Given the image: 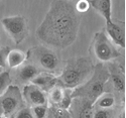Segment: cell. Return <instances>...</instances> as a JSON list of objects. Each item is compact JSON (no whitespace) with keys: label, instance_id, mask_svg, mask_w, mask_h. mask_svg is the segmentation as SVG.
<instances>
[{"label":"cell","instance_id":"obj_11","mask_svg":"<svg viewBox=\"0 0 126 118\" xmlns=\"http://www.w3.org/2000/svg\"><path fill=\"white\" fill-rule=\"evenodd\" d=\"M109 78L111 79L114 90L119 95L125 94V77L124 71L121 67H117L115 65L109 66Z\"/></svg>","mask_w":126,"mask_h":118},{"label":"cell","instance_id":"obj_6","mask_svg":"<svg viewBox=\"0 0 126 118\" xmlns=\"http://www.w3.org/2000/svg\"><path fill=\"white\" fill-rule=\"evenodd\" d=\"M24 101L22 94L17 86L10 85L7 90L0 96V111L5 117H11L23 108Z\"/></svg>","mask_w":126,"mask_h":118},{"label":"cell","instance_id":"obj_24","mask_svg":"<svg viewBox=\"0 0 126 118\" xmlns=\"http://www.w3.org/2000/svg\"><path fill=\"white\" fill-rule=\"evenodd\" d=\"M15 118H34V116H33L32 111L29 108L23 107V108H21L15 114Z\"/></svg>","mask_w":126,"mask_h":118},{"label":"cell","instance_id":"obj_10","mask_svg":"<svg viewBox=\"0 0 126 118\" xmlns=\"http://www.w3.org/2000/svg\"><path fill=\"white\" fill-rule=\"evenodd\" d=\"M23 97L24 99L32 104L33 106L36 105H47V95L46 93L39 89L37 86L33 84L26 85L23 88Z\"/></svg>","mask_w":126,"mask_h":118},{"label":"cell","instance_id":"obj_3","mask_svg":"<svg viewBox=\"0 0 126 118\" xmlns=\"http://www.w3.org/2000/svg\"><path fill=\"white\" fill-rule=\"evenodd\" d=\"M109 79V71L102 63L97 64L94 67V71L91 77L81 85L80 87L76 88L71 93L72 98L74 97H82L89 100L93 104L98 100L101 95H103L105 90V85Z\"/></svg>","mask_w":126,"mask_h":118},{"label":"cell","instance_id":"obj_7","mask_svg":"<svg viewBox=\"0 0 126 118\" xmlns=\"http://www.w3.org/2000/svg\"><path fill=\"white\" fill-rule=\"evenodd\" d=\"M1 24L16 45L21 44L28 35L27 20L21 15L4 17L1 19Z\"/></svg>","mask_w":126,"mask_h":118},{"label":"cell","instance_id":"obj_4","mask_svg":"<svg viewBox=\"0 0 126 118\" xmlns=\"http://www.w3.org/2000/svg\"><path fill=\"white\" fill-rule=\"evenodd\" d=\"M91 48L94 56L102 63L110 62L120 57V52L115 48V45L109 39L105 31H99L95 34Z\"/></svg>","mask_w":126,"mask_h":118},{"label":"cell","instance_id":"obj_15","mask_svg":"<svg viewBox=\"0 0 126 118\" xmlns=\"http://www.w3.org/2000/svg\"><path fill=\"white\" fill-rule=\"evenodd\" d=\"M39 73V69L32 64H27V65L20 68L18 71V78L21 82H31Z\"/></svg>","mask_w":126,"mask_h":118},{"label":"cell","instance_id":"obj_9","mask_svg":"<svg viewBox=\"0 0 126 118\" xmlns=\"http://www.w3.org/2000/svg\"><path fill=\"white\" fill-rule=\"evenodd\" d=\"M106 33L109 39L120 48L125 49V26L120 20H111L106 23Z\"/></svg>","mask_w":126,"mask_h":118},{"label":"cell","instance_id":"obj_19","mask_svg":"<svg viewBox=\"0 0 126 118\" xmlns=\"http://www.w3.org/2000/svg\"><path fill=\"white\" fill-rule=\"evenodd\" d=\"M11 84V77L8 72L0 73V96H1Z\"/></svg>","mask_w":126,"mask_h":118},{"label":"cell","instance_id":"obj_16","mask_svg":"<svg viewBox=\"0 0 126 118\" xmlns=\"http://www.w3.org/2000/svg\"><path fill=\"white\" fill-rule=\"evenodd\" d=\"M115 104V97L111 94L101 95L95 104L99 109H112V107Z\"/></svg>","mask_w":126,"mask_h":118},{"label":"cell","instance_id":"obj_18","mask_svg":"<svg viewBox=\"0 0 126 118\" xmlns=\"http://www.w3.org/2000/svg\"><path fill=\"white\" fill-rule=\"evenodd\" d=\"M48 111V118H72L69 110L59 108L55 105H51Z\"/></svg>","mask_w":126,"mask_h":118},{"label":"cell","instance_id":"obj_20","mask_svg":"<svg viewBox=\"0 0 126 118\" xmlns=\"http://www.w3.org/2000/svg\"><path fill=\"white\" fill-rule=\"evenodd\" d=\"M74 6H75L76 11L79 14H83V13L87 12L91 7L89 0H78V1H76V3L74 4Z\"/></svg>","mask_w":126,"mask_h":118},{"label":"cell","instance_id":"obj_26","mask_svg":"<svg viewBox=\"0 0 126 118\" xmlns=\"http://www.w3.org/2000/svg\"><path fill=\"white\" fill-rule=\"evenodd\" d=\"M2 72V68H0V73H1Z\"/></svg>","mask_w":126,"mask_h":118},{"label":"cell","instance_id":"obj_23","mask_svg":"<svg viewBox=\"0 0 126 118\" xmlns=\"http://www.w3.org/2000/svg\"><path fill=\"white\" fill-rule=\"evenodd\" d=\"M9 48L7 47H4V48H0V68L4 69L7 64H6V61H7V55L9 52Z\"/></svg>","mask_w":126,"mask_h":118},{"label":"cell","instance_id":"obj_17","mask_svg":"<svg viewBox=\"0 0 126 118\" xmlns=\"http://www.w3.org/2000/svg\"><path fill=\"white\" fill-rule=\"evenodd\" d=\"M64 94H65V89L62 88L61 86L57 85L56 87H54L50 91H49V97H50V101H51V105H56L58 106L63 97H64Z\"/></svg>","mask_w":126,"mask_h":118},{"label":"cell","instance_id":"obj_5","mask_svg":"<svg viewBox=\"0 0 126 118\" xmlns=\"http://www.w3.org/2000/svg\"><path fill=\"white\" fill-rule=\"evenodd\" d=\"M26 59L33 60L47 73L56 72L60 66V60L57 53L45 46L31 48L26 53Z\"/></svg>","mask_w":126,"mask_h":118},{"label":"cell","instance_id":"obj_1","mask_svg":"<svg viewBox=\"0 0 126 118\" xmlns=\"http://www.w3.org/2000/svg\"><path fill=\"white\" fill-rule=\"evenodd\" d=\"M81 22L74 3L69 0H54L43 22L36 29L37 38L56 49L69 48L77 38Z\"/></svg>","mask_w":126,"mask_h":118},{"label":"cell","instance_id":"obj_2","mask_svg":"<svg viewBox=\"0 0 126 118\" xmlns=\"http://www.w3.org/2000/svg\"><path fill=\"white\" fill-rule=\"evenodd\" d=\"M93 71L94 66L89 58L70 59L58 77V85L64 89H76L91 77Z\"/></svg>","mask_w":126,"mask_h":118},{"label":"cell","instance_id":"obj_14","mask_svg":"<svg viewBox=\"0 0 126 118\" xmlns=\"http://www.w3.org/2000/svg\"><path fill=\"white\" fill-rule=\"evenodd\" d=\"M26 60V53L19 50H11L7 55L6 64L9 68L16 69L20 67Z\"/></svg>","mask_w":126,"mask_h":118},{"label":"cell","instance_id":"obj_21","mask_svg":"<svg viewBox=\"0 0 126 118\" xmlns=\"http://www.w3.org/2000/svg\"><path fill=\"white\" fill-rule=\"evenodd\" d=\"M32 113L34 118H46L47 114V105H36L33 106Z\"/></svg>","mask_w":126,"mask_h":118},{"label":"cell","instance_id":"obj_13","mask_svg":"<svg viewBox=\"0 0 126 118\" xmlns=\"http://www.w3.org/2000/svg\"><path fill=\"white\" fill-rule=\"evenodd\" d=\"M90 5L105 18L106 23L112 20V0H89Z\"/></svg>","mask_w":126,"mask_h":118},{"label":"cell","instance_id":"obj_12","mask_svg":"<svg viewBox=\"0 0 126 118\" xmlns=\"http://www.w3.org/2000/svg\"><path fill=\"white\" fill-rule=\"evenodd\" d=\"M31 84L37 86L44 92H49L52 88L58 85V78L50 73H43V74H38L31 81Z\"/></svg>","mask_w":126,"mask_h":118},{"label":"cell","instance_id":"obj_22","mask_svg":"<svg viewBox=\"0 0 126 118\" xmlns=\"http://www.w3.org/2000/svg\"><path fill=\"white\" fill-rule=\"evenodd\" d=\"M93 118H112V109H97L94 111Z\"/></svg>","mask_w":126,"mask_h":118},{"label":"cell","instance_id":"obj_25","mask_svg":"<svg viewBox=\"0 0 126 118\" xmlns=\"http://www.w3.org/2000/svg\"><path fill=\"white\" fill-rule=\"evenodd\" d=\"M117 118H125V113H124V111H123V112H122V113H121Z\"/></svg>","mask_w":126,"mask_h":118},{"label":"cell","instance_id":"obj_8","mask_svg":"<svg viewBox=\"0 0 126 118\" xmlns=\"http://www.w3.org/2000/svg\"><path fill=\"white\" fill-rule=\"evenodd\" d=\"M68 110L72 118H93L95 105L85 98L74 97Z\"/></svg>","mask_w":126,"mask_h":118},{"label":"cell","instance_id":"obj_27","mask_svg":"<svg viewBox=\"0 0 126 118\" xmlns=\"http://www.w3.org/2000/svg\"><path fill=\"white\" fill-rule=\"evenodd\" d=\"M69 1H71V2H72V0H69ZM76 1H78V0H76Z\"/></svg>","mask_w":126,"mask_h":118}]
</instances>
